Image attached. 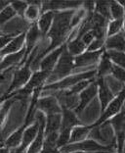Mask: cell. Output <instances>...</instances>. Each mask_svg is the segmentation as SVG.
Returning a JSON list of instances; mask_svg holds the SVG:
<instances>
[{
	"label": "cell",
	"mask_w": 125,
	"mask_h": 153,
	"mask_svg": "<svg viewBox=\"0 0 125 153\" xmlns=\"http://www.w3.org/2000/svg\"><path fill=\"white\" fill-rule=\"evenodd\" d=\"M16 15L17 14L14 11V9L11 7V5L7 6L6 8H4L0 12V26L4 25L7 22H9V21L13 19Z\"/></svg>",
	"instance_id": "4dcf8cb0"
},
{
	"label": "cell",
	"mask_w": 125,
	"mask_h": 153,
	"mask_svg": "<svg viewBox=\"0 0 125 153\" xmlns=\"http://www.w3.org/2000/svg\"><path fill=\"white\" fill-rule=\"evenodd\" d=\"M97 95H98V85H97V82L94 79V81L90 82V85L87 88L84 90H82L78 94L79 104H78V106L76 107V109L74 110V112L76 114L81 113Z\"/></svg>",
	"instance_id": "9c48e42d"
},
{
	"label": "cell",
	"mask_w": 125,
	"mask_h": 153,
	"mask_svg": "<svg viewBox=\"0 0 125 153\" xmlns=\"http://www.w3.org/2000/svg\"><path fill=\"white\" fill-rule=\"evenodd\" d=\"M65 45H67V42L45 55V56L40 60L39 64H38V66L40 67V70L52 73V71L54 70L55 66L57 65L59 59H60L61 55L62 53V51L65 50Z\"/></svg>",
	"instance_id": "8fae6325"
},
{
	"label": "cell",
	"mask_w": 125,
	"mask_h": 153,
	"mask_svg": "<svg viewBox=\"0 0 125 153\" xmlns=\"http://www.w3.org/2000/svg\"><path fill=\"white\" fill-rule=\"evenodd\" d=\"M110 60L113 65L118 66L125 70V52L123 51H113V50H105Z\"/></svg>",
	"instance_id": "484cf974"
},
{
	"label": "cell",
	"mask_w": 125,
	"mask_h": 153,
	"mask_svg": "<svg viewBox=\"0 0 125 153\" xmlns=\"http://www.w3.org/2000/svg\"><path fill=\"white\" fill-rule=\"evenodd\" d=\"M105 49L99 51H87L83 52L82 54L74 57V66L75 68L79 67H90V66L98 64L100 58L104 53Z\"/></svg>",
	"instance_id": "7c38bea8"
},
{
	"label": "cell",
	"mask_w": 125,
	"mask_h": 153,
	"mask_svg": "<svg viewBox=\"0 0 125 153\" xmlns=\"http://www.w3.org/2000/svg\"><path fill=\"white\" fill-rule=\"evenodd\" d=\"M40 38H42V34H41L39 29H38L37 24L36 23L31 24L29 30H27V32L26 33V40H25L26 53H25V57H24L23 64L26 63L27 58L31 54V52L38 46Z\"/></svg>",
	"instance_id": "ba28073f"
},
{
	"label": "cell",
	"mask_w": 125,
	"mask_h": 153,
	"mask_svg": "<svg viewBox=\"0 0 125 153\" xmlns=\"http://www.w3.org/2000/svg\"><path fill=\"white\" fill-rule=\"evenodd\" d=\"M25 40H26V33H25L15 36L2 50H0V58L4 57L6 55L16 53V52H19L20 50H22L23 48L25 47Z\"/></svg>",
	"instance_id": "9a60e30c"
},
{
	"label": "cell",
	"mask_w": 125,
	"mask_h": 153,
	"mask_svg": "<svg viewBox=\"0 0 125 153\" xmlns=\"http://www.w3.org/2000/svg\"><path fill=\"white\" fill-rule=\"evenodd\" d=\"M87 49V46L83 43L80 38L74 37L67 41V50L72 57H76L82 54Z\"/></svg>",
	"instance_id": "603a6c76"
},
{
	"label": "cell",
	"mask_w": 125,
	"mask_h": 153,
	"mask_svg": "<svg viewBox=\"0 0 125 153\" xmlns=\"http://www.w3.org/2000/svg\"><path fill=\"white\" fill-rule=\"evenodd\" d=\"M26 127H25L24 125H22L18 130H16L14 133L10 135V137L7 138L5 143H4V146H6L7 148L11 149V148H17L21 144L23 140V135L24 133H25Z\"/></svg>",
	"instance_id": "cb8c5ba5"
},
{
	"label": "cell",
	"mask_w": 125,
	"mask_h": 153,
	"mask_svg": "<svg viewBox=\"0 0 125 153\" xmlns=\"http://www.w3.org/2000/svg\"><path fill=\"white\" fill-rule=\"evenodd\" d=\"M26 48L24 47L22 50L16 53H12L3 57V59L0 62V71L4 70L7 68H13L16 65H23L24 57H25Z\"/></svg>",
	"instance_id": "ac0fdd59"
},
{
	"label": "cell",
	"mask_w": 125,
	"mask_h": 153,
	"mask_svg": "<svg viewBox=\"0 0 125 153\" xmlns=\"http://www.w3.org/2000/svg\"><path fill=\"white\" fill-rule=\"evenodd\" d=\"M105 41L106 40L96 39V38H94V40L92 41V43L89 45L86 50H87V51H99V50L105 49V48H104V45H105Z\"/></svg>",
	"instance_id": "e575fe53"
},
{
	"label": "cell",
	"mask_w": 125,
	"mask_h": 153,
	"mask_svg": "<svg viewBox=\"0 0 125 153\" xmlns=\"http://www.w3.org/2000/svg\"><path fill=\"white\" fill-rule=\"evenodd\" d=\"M61 124H62V113L46 115L44 134L59 133V131L61 128Z\"/></svg>",
	"instance_id": "44dd1931"
},
{
	"label": "cell",
	"mask_w": 125,
	"mask_h": 153,
	"mask_svg": "<svg viewBox=\"0 0 125 153\" xmlns=\"http://www.w3.org/2000/svg\"><path fill=\"white\" fill-rule=\"evenodd\" d=\"M110 18L112 20H123L125 15V8L122 7L116 0L110 1Z\"/></svg>",
	"instance_id": "4316f807"
},
{
	"label": "cell",
	"mask_w": 125,
	"mask_h": 153,
	"mask_svg": "<svg viewBox=\"0 0 125 153\" xmlns=\"http://www.w3.org/2000/svg\"><path fill=\"white\" fill-rule=\"evenodd\" d=\"M123 32V20H110L107 26V37Z\"/></svg>",
	"instance_id": "f1b7e54d"
},
{
	"label": "cell",
	"mask_w": 125,
	"mask_h": 153,
	"mask_svg": "<svg viewBox=\"0 0 125 153\" xmlns=\"http://www.w3.org/2000/svg\"><path fill=\"white\" fill-rule=\"evenodd\" d=\"M41 14H42L41 6L27 4V8L25 12V15H24V18H25L27 22L34 24V23H37V21L39 19Z\"/></svg>",
	"instance_id": "d4e9b609"
},
{
	"label": "cell",
	"mask_w": 125,
	"mask_h": 153,
	"mask_svg": "<svg viewBox=\"0 0 125 153\" xmlns=\"http://www.w3.org/2000/svg\"><path fill=\"white\" fill-rule=\"evenodd\" d=\"M106 124H110L113 128L114 134H115L116 152L122 153L125 144V109H122L118 114L110 118Z\"/></svg>",
	"instance_id": "8992f818"
},
{
	"label": "cell",
	"mask_w": 125,
	"mask_h": 153,
	"mask_svg": "<svg viewBox=\"0 0 125 153\" xmlns=\"http://www.w3.org/2000/svg\"><path fill=\"white\" fill-rule=\"evenodd\" d=\"M75 69L74 66V57H72L67 50V45H65V50L62 51L60 59H59L57 65L55 66L54 70L52 71L51 76H49L48 81L49 83L58 82L60 79L65 78L69 75H71V72Z\"/></svg>",
	"instance_id": "277c9868"
},
{
	"label": "cell",
	"mask_w": 125,
	"mask_h": 153,
	"mask_svg": "<svg viewBox=\"0 0 125 153\" xmlns=\"http://www.w3.org/2000/svg\"><path fill=\"white\" fill-rule=\"evenodd\" d=\"M90 131H91V128H89V126H84V125L74 128L71 133L69 143H76V142H80L87 140L89 137Z\"/></svg>",
	"instance_id": "7402d4cb"
},
{
	"label": "cell",
	"mask_w": 125,
	"mask_h": 153,
	"mask_svg": "<svg viewBox=\"0 0 125 153\" xmlns=\"http://www.w3.org/2000/svg\"><path fill=\"white\" fill-rule=\"evenodd\" d=\"M95 79H84V81H81L77 83H75L74 86H71V88H68L67 90H68L69 92L71 93V94H75V95H78L79 93H80L82 90H84L87 86L90 85V82L92 81H94Z\"/></svg>",
	"instance_id": "1f68e13d"
},
{
	"label": "cell",
	"mask_w": 125,
	"mask_h": 153,
	"mask_svg": "<svg viewBox=\"0 0 125 153\" xmlns=\"http://www.w3.org/2000/svg\"><path fill=\"white\" fill-rule=\"evenodd\" d=\"M60 153H71L74 151H85V152H97V151H107L114 153L116 151L115 145H107L100 143V142L87 138V140L76 142V143H69L65 146L62 147Z\"/></svg>",
	"instance_id": "3957f363"
},
{
	"label": "cell",
	"mask_w": 125,
	"mask_h": 153,
	"mask_svg": "<svg viewBox=\"0 0 125 153\" xmlns=\"http://www.w3.org/2000/svg\"><path fill=\"white\" fill-rule=\"evenodd\" d=\"M110 76H112L116 81H118L121 83H124L125 85V70L124 69L118 67V66L113 65Z\"/></svg>",
	"instance_id": "836d02e7"
},
{
	"label": "cell",
	"mask_w": 125,
	"mask_h": 153,
	"mask_svg": "<svg viewBox=\"0 0 125 153\" xmlns=\"http://www.w3.org/2000/svg\"><path fill=\"white\" fill-rule=\"evenodd\" d=\"M9 71V70H8ZM8 71H6L4 73H2V72H0V83H2L6 79V74H7V72Z\"/></svg>",
	"instance_id": "f35d334b"
},
{
	"label": "cell",
	"mask_w": 125,
	"mask_h": 153,
	"mask_svg": "<svg viewBox=\"0 0 125 153\" xmlns=\"http://www.w3.org/2000/svg\"><path fill=\"white\" fill-rule=\"evenodd\" d=\"M112 67H113L112 62L110 60V58L107 55L106 51H104V53L102 54V56L100 58V61L98 62V66H97V69H96V78L106 79V76L110 75Z\"/></svg>",
	"instance_id": "d6986e66"
},
{
	"label": "cell",
	"mask_w": 125,
	"mask_h": 153,
	"mask_svg": "<svg viewBox=\"0 0 125 153\" xmlns=\"http://www.w3.org/2000/svg\"><path fill=\"white\" fill-rule=\"evenodd\" d=\"M75 10H64V11H56L54 14V20L52 27L47 33L46 37L50 39V44L47 48L37 54V56L31 64H39L40 60L49 52L53 51L59 46H61L68 40L71 27V19Z\"/></svg>",
	"instance_id": "6da1fadb"
},
{
	"label": "cell",
	"mask_w": 125,
	"mask_h": 153,
	"mask_svg": "<svg viewBox=\"0 0 125 153\" xmlns=\"http://www.w3.org/2000/svg\"><path fill=\"white\" fill-rule=\"evenodd\" d=\"M36 107L37 110L43 112L45 115L62 113V107L54 95L39 97L37 100Z\"/></svg>",
	"instance_id": "30bf717a"
},
{
	"label": "cell",
	"mask_w": 125,
	"mask_h": 153,
	"mask_svg": "<svg viewBox=\"0 0 125 153\" xmlns=\"http://www.w3.org/2000/svg\"><path fill=\"white\" fill-rule=\"evenodd\" d=\"M0 36H1V32H0Z\"/></svg>",
	"instance_id": "7bdbcfd3"
},
{
	"label": "cell",
	"mask_w": 125,
	"mask_h": 153,
	"mask_svg": "<svg viewBox=\"0 0 125 153\" xmlns=\"http://www.w3.org/2000/svg\"><path fill=\"white\" fill-rule=\"evenodd\" d=\"M71 130H65V128H61L59 131L58 140H57V149H60L62 147L65 146L69 143V138H71Z\"/></svg>",
	"instance_id": "f546056e"
},
{
	"label": "cell",
	"mask_w": 125,
	"mask_h": 153,
	"mask_svg": "<svg viewBox=\"0 0 125 153\" xmlns=\"http://www.w3.org/2000/svg\"><path fill=\"white\" fill-rule=\"evenodd\" d=\"M14 37L15 36H12V34H9V36H0V50H2Z\"/></svg>",
	"instance_id": "8d00e7d4"
},
{
	"label": "cell",
	"mask_w": 125,
	"mask_h": 153,
	"mask_svg": "<svg viewBox=\"0 0 125 153\" xmlns=\"http://www.w3.org/2000/svg\"><path fill=\"white\" fill-rule=\"evenodd\" d=\"M71 153H112V152H107V151H97V152H85V151H74Z\"/></svg>",
	"instance_id": "60d3db41"
},
{
	"label": "cell",
	"mask_w": 125,
	"mask_h": 153,
	"mask_svg": "<svg viewBox=\"0 0 125 153\" xmlns=\"http://www.w3.org/2000/svg\"><path fill=\"white\" fill-rule=\"evenodd\" d=\"M123 33H125V15H124V18H123Z\"/></svg>",
	"instance_id": "b9f144b4"
},
{
	"label": "cell",
	"mask_w": 125,
	"mask_h": 153,
	"mask_svg": "<svg viewBox=\"0 0 125 153\" xmlns=\"http://www.w3.org/2000/svg\"><path fill=\"white\" fill-rule=\"evenodd\" d=\"M31 75H32V71H31L30 65L25 63V65L22 66V67L15 72L11 85H10L8 89H7L5 94L9 95L11 93L17 91V90L23 88L29 82Z\"/></svg>",
	"instance_id": "52a82bcc"
},
{
	"label": "cell",
	"mask_w": 125,
	"mask_h": 153,
	"mask_svg": "<svg viewBox=\"0 0 125 153\" xmlns=\"http://www.w3.org/2000/svg\"><path fill=\"white\" fill-rule=\"evenodd\" d=\"M10 5H11V7L14 9V11L16 12L17 15H19L21 17H24L26 10L27 8L26 1H20V0H17V1H11L10 2Z\"/></svg>",
	"instance_id": "d6a6232c"
},
{
	"label": "cell",
	"mask_w": 125,
	"mask_h": 153,
	"mask_svg": "<svg viewBox=\"0 0 125 153\" xmlns=\"http://www.w3.org/2000/svg\"><path fill=\"white\" fill-rule=\"evenodd\" d=\"M54 14H55L54 11L43 12L37 21V23H36L37 27H38V29H39L41 34H42V37H46L47 33H49V30L52 27V24H53Z\"/></svg>",
	"instance_id": "ffe728a7"
},
{
	"label": "cell",
	"mask_w": 125,
	"mask_h": 153,
	"mask_svg": "<svg viewBox=\"0 0 125 153\" xmlns=\"http://www.w3.org/2000/svg\"><path fill=\"white\" fill-rule=\"evenodd\" d=\"M95 78H96V70L85 71L79 73V74L69 75L58 82L47 83V85H45L43 86L42 90H54L55 92L60 91V90H67L79 82L84 81V79H93Z\"/></svg>",
	"instance_id": "7a4b0ae2"
},
{
	"label": "cell",
	"mask_w": 125,
	"mask_h": 153,
	"mask_svg": "<svg viewBox=\"0 0 125 153\" xmlns=\"http://www.w3.org/2000/svg\"><path fill=\"white\" fill-rule=\"evenodd\" d=\"M80 39L83 41V43H84L86 46H89L90 44L92 43V41L94 40V34L92 33V30H90V32H87L85 33L83 36L80 37Z\"/></svg>",
	"instance_id": "d590c367"
},
{
	"label": "cell",
	"mask_w": 125,
	"mask_h": 153,
	"mask_svg": "<svg viewBox=\"0 0 125 153\" xmlns=\"http://www.w3.org/2000/svg\"><path fill=\"white\" fill-rule=\"evenodd\" d=\"M82 122L78 119L77 114L74 110L62 109V124L61 128L65 130H72L77 126H81ZM60 128V130H61Z\"/></svg>",
	"instance_id": "2e32d148"
},
{
	"label": "cell",
	"mask_w": 125,
	"mask_h": 153,
	"mask_svg": "<svg viewBox=\"0 0 125 153\" xmlns=\"http://www.w3.org/2000/svg\"><path fill=\"white\" fill-rule=\"evenodd\" d=\"M39 131V122L37 120L34 121L33 124H31L29 127H27L26 128L25 133L23 135V140L21 144L18 147L16 148L15 153H24V151H26L29 148V145L32 143V141L35 140L36 135Z\"/></svg>",
	"instance_id": "5bb4252c"
},
{
	"label": "cell",
	"mask_w": 125,
	"mask_h": 153,
	"mask_svg": "<svg viewBox=\"0 0 125 153\" xmlns=\"http://www.w3.org/2000/svg\"><path fill=\"white\" fill-rule=\"evenodd\" d=\"M125 102V86L118 92V94L115 95L114 99L110 102L107 107L102 112L101 116L95 123L90 125V128H94L97 127H102L103 125H105L110 118L115 116L116 114H118L121 110L123 109V104Z\"/></svg>",
	"instance_id": "5b68a950"
},
{
	"label": "cell",
	"mask_w": 125,
	"mask_h": 153,
	"mask_svg": "<svg viewBox=\"0 0 125 153\" xmlns=\"http://www.w3.org/2000/svg\"><path fill=\"white\" fill-rule=\"evenodd\" d=\"M94 12L98 15L104 17L106 20L110 22V1H95V10Z\"/></svg>",
	"instance_id": "83f0119b"
},
{
	"label": "cell",
	"mask_w": 125,
	"mask_h": 153,
	"mask_svg": "<svg viewBox=\"0 0 125 153\" xmlns=\"http://www.w3.org/2000/svg\"><path fill=\"white\" fill-rule=\"evenodd\" d=\"M0 153H10V149L6 146H1L0 147Z\"/></svg>",
	"instance_id": "ab89813d"
},
{
	"label": "cell",
	"mask_w": 125,
	"mask_h": 153,
	"mask_svg": "<svg viewBox=\"0 0 125 153\" xmlns=\"http://www.w3.org/2000/svg\"><path fill=\"white\" fill-rule=\"evenodd\" d=\"M105 50L123 51L125 52V33L121 32L112 36L107 37L104 45Z\"/></svg>",
	"instance_id": "e0dca14e"
},
{
	"label": "cell",
	"mask_w": 125,
	"mask_h": 153,
	"mask_svg": "<svg viewBox=\"0 0 125 153\" xmlns=\"http://www.w3.org/2000/svg\"><path fill=\"white\" fill-rule=\"evenodd\" d=\"M9 4H10V1H3V0H0V12L4 8H6L7 6H9Z\"/></svg>",
	"instance_id": "74e56055"
},
{
	"label": "cell",
	"mask_w": 125,
	"mask_h": 153,
	"mask_svg": "<svg viewBox=\"0 0 125 153\" xmlns=\"http://www.w3.org/2000/svg\"><path fill=\"white\" fill-rule=\"evenodd\" d=\"M97 85H98V96L101 103L102 112L105 110L107 105L114 99L115 95L113 94L112 89L110 88L109 85L106 82V79L97 78Z\"/></svg>",
	"instance_id": "4fadbf2b"
}]
</instances>
